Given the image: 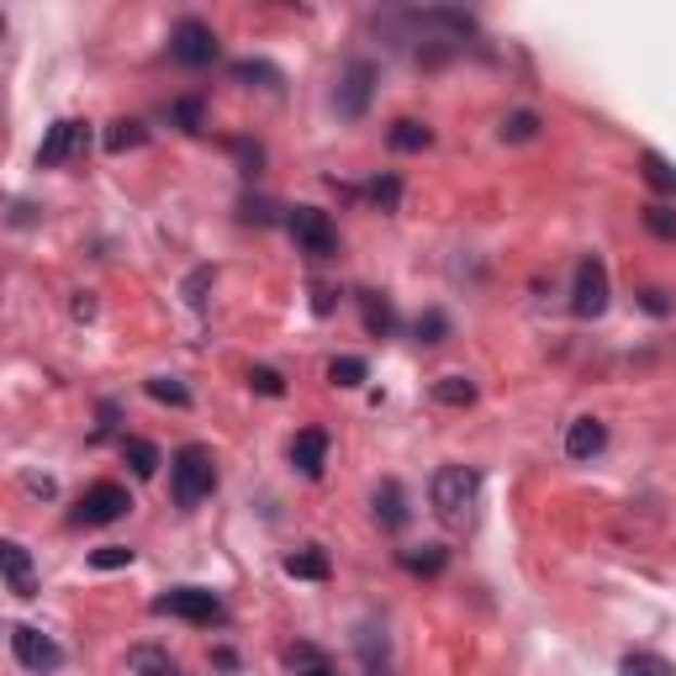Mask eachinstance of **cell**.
<instances>
[{
  "mask_svg": "<svg viewBox=\"0 0 676 676\" xmlns=\"http://www.w3.org/2000/svg\"><path fill=\"white\" fill-rule=\"evenodd\" d=\"M169 492H175L180 508H201V502L217 492V460H212L206 444L175 449V460H169Z\"/></svg>",
  "mask_w": 676,
  "mask_h": 676,
  "instance_id": "1",
  "label": "cell"
},
{
  "mask_svg": "<svg viewBox=\"0 0 676 676\" xmlns=\"http://www.w3.org/2000/svg\"><path fill=\"white\" fill-rule=\"evenodd\" d=\"M476 492H481V476L471 465H438L434 481H429V502H434V513L449 523V528H460L471 508H476Z\"/></svg>",
  "mask_w": 676,
  "mask_h": 676,
  "instance_id": "2",
  "label": "cell"
},
{
  "mask_svg": "<svg viewBox=\"0 0 676 676\" xmlns=\"http://www.w3.org/2000/svg\"><path fill=\"white\" fill-rule=\"evenodd\" d=\"M154 613H169V618H186L196 629H217L228 618V608L217 602V592L206 587H169L164 597H154Z\"/></svg>",
  "mask_w": 676,
  "mask_h": 676,
  "instance_id": "3",
  "label": "cell"
},
{
  "mask_svg": "<svg viewBox=\"0 0 676 676\" xmlns=\"http://www.w3.org/2000/svg\"><path fill=\"white\" fill-rule=\"evenodd\" d=\"M285 228H291V239L307 259H333L339 254V228H333V217L322 206H291Z\"/></svg>",
  "mask_w": 676,
  "mask_h": 676,
  "instance_id": "4",
  "label": "cell"
},
{
  "mask_svg": "<svg viewBox=\"0 0 676 676\" xmlns=\"http://www.w3.org/2000/svg\"><path fill=\"white\" fill-rule=\"evenodd\" d=\"M85 154H90V122L59 117L48 127V138L38 143V169H59V164H75Z\"/></svg>",
  "mask_w": 676,
  "mask_h": 676,
  "instance_id": "5",
  "label": "cell"
},
{
  "mask_svg": "<svg viewBox=\"0 0 676 676\" xmlns=\"http://www.w3.org/2000/svg\"><path fill=\"white\" fill-rule=\"evenodd\" d=\"M608 296H613V285H608V265L587 254V259H576V280H571V313L576 318H602L608 313Z\"/></svg>",
  "mask_w": 676,
  "mask_h": 676,
  "instance_id": "6",
  "label": "cell"
},
{
  "mask_svg": "<svg viewBox=\"0 0 676 676\" xmlns=\"http://www.w3.org/2000/svg\"><path fill=\"white\" fill-rule=\"evenodd\" d=\"M169 59L186 64V69H206L217 59V33L201 22V16H180L169 27Z\"/></svg>",
  "mask_w": 676,
  "mask_h": 676,
  "instance_id": "7",
  "label": "cell"
},
{
  "mask_svg": "<svg viewBox=\"0 0 676 676\" xmlns=\"http://www.w3.org/2000/svg\"><path fill=\"white\" fill-rule=\"evenodd\" d=\"M11 655H16V666H27L33 676H48L64 666V645L53 635H42L33 624H11Z\"/></svg>",
  "mask_w": 676,
  "mask_h": 676,
  "instance_id": "8",
  "label": "cell"
},
{
  "mask_svg": "<svg viewBox=\"0 0 676 676\" xmlns=\"http://www.w3.org/2000/svg\"><path fill=\"white\" fill-rule=\"evenodd\" d=\"M370 95H375V64L370 59H355L344 75H339V90H333V112L339 122H359L370 112Z\"/></svg>",
  "mask_w": 676,
  "mask_h": 676,
  "instance_id": "9",
  "label": "cell"
},
{
  "mask_svg": "<svg viewBox=\"0 0 676 676\" xmlns=\"http://www.w3.org/2000/svg\"><path fill=\"white\" fill-rule=\"evenodd\" d=\"M127 508H132L127 486H117V481H95V486H85L80 508H75V523H90V528H101V523H117Z\"/></svg>",
  "mask_w": 676,
  "mask_h": 676,
  "instance_id": "10",
  "label": "cell"
},
{
  "mask_svg": "<svg viewBox=\"0 0 676 676\" xmlns=\"http://www.w3.org/2000/svg\"><path fill=\"white\" fill-rule=\"evenodd\" d=\"M0 571H5V592H11V597H22V602H33V597H38V571H33L27 545L5 539V545H0Z\"/></svg>",
  "mask_w": 676,
  "mask_h": 676,
  "instance_id": "11",
  "label": "cell"
},
{
  "mask_svg": "<svg viewBox=\"0 0 676 676\" xmlns=\"http://www.w3.org/2000/svg\"><path fill=\"white\" fill-rule=\"evenodd\" d=\"M355 650H359V661H365V672H370V676H397L392 639H386L381 624H359V629H355Z\"/></svg>",
  "mask_w": 676,
  "mask_h": 676,
  "instance_id": "12",
  "label": "cell"
},
{
  "mask_svg": "<svg viewBox=\"0 0 676 676\" xmlns=\"http://www.w3.org/2000/svg\"><path fill=\"white\" fill-rule=\"evenodd\" d=\"M291 465L307 481H318L322 465H328V434L322 429H302V434L291 438Z\"/></svg>",
  "mask_w": 676,
  "mask_h": 676,
  "instance_id": "13",
  "label": "cell"
},
{
  "mask_svg": "<svg viewBox=\"0 0 676 676\" xmlns=\"http://www.w3.org/2000/svg\"><path fill=\"white\" fill-rule=\"evenodd\" d=\"M608 449V429H602V418H576L571 429H565V455L571 460H592Z\"/></svg>",
  "mask_w": 676,
  "mask_h": 676,
  "instance_id": "14",
  "label": "cell"
},
{
  "mask_svg": "<svg viewBox=\"0 0 676 676\" xmlns=\"http://www.w3.org/2000/svg\"><path fill=\"white\" fill-rule=\"evenodd\" d=\"M397 565L407 576H438L449 565V550L444 545H412V550H397Z\"/></svg>",
  "mask_w": 676,
  "mask_h": 676,
  "instance_id": "15",
  "label": "cell"
},
{
  "mask_svg": "<svg viewBox=\"0 0 676 676\" xmlns=\"http://www.w3.org/2000/svg\"><path fill=\"white\" fill-rule=\"evenodd\" d=\"M386 143H392L397 154H423V149L434 143V127H429V122H418V117H401V122H392Z\"/></svg>",
  "mask_w": 676,
  "mask_h": 676,
  "instance_id": "16",
  "label": "cell"
},
{
  "mask_svg": "<svg viewBox=\"0 0 676 676\" xmlns=\"http://www.w3.org/2000/svg\"><path fill=\"white\" fill-rule=\"evenodd\" d=\"M127 672L132 676H175V655L160 645H132L127 650Z\"/></svg>",
  "mask_w": 676,
  "mask_h": 676,
  "instance_id": "17",
  "label": "cell"
},
{
  "mask_svg": "<svg viewBox=\"0 0 676 676\" xmlns=\"http://www.w3.org/2000/svg\"><path fill=\"white\" fill-rule=\"evenodd\" d=\"M639 175H645V186H650L655 196H676V164L661 160L655 149H645V154H639Z\"/></svg>",
  "mask_w": 676,
  "mask_h": 676,
  "instance_id": "18",
  "label": "cell"
},
{
  "mask_svg": "<svg viewBox=\"0 0 676 676\" xmlns=\"http://www.w3.org/2000/svg\"><path fill=\"white\" fill-rule=\"evenodd\" d=\"M370 502H375V523H381V528H401V523H407V502H401L397 481H381Z\"/></svg>",
  "mask_w": 676,
  "mask_h": 676,
  "instance_id": "19",
  "label": "cell"
},
{
  "mask_svg": "<svg viewBox=\"0 0 676 676\" xmlns=\"http://www.w3.org/2000/svg\"><path fill=\"white\" fill-rule=\"evenodd\" d=\"M228 75H233V85H259V90H280L285 85V75L276 64H265V59H239Z\"/></svg>",
  "mask_w": 676,
  "mask_h": 676,
  "instance_id": "20",
  "label": "cell"
},
{
  "mask_svg": "<svg viewBox=\"0 0 676 676\" xmlns=\"http://www.w3.org/2000/svg\"><path fill=\"white\" fill-rule=\"evenodd\" d=\"M122 460L132 465V476H154L164 460H160V444H149V438H122Z\"/></svg>",
  "mask_w": 676,
  "mask_h": 676,
  "instance_id": "21",
  "label": "cell"
},
{
  "mask_svg": "<svg viewBox=\"0 0 676 676\" xmlns=\"http://www.w3.org/2000/svg\"><path fill=\"white\" fill-rule=\"evenodd\" d=\"M328 556H322L318 545L313 550H296V556H285V576H296V582H328Z\"/></svg>",
  "mask_w": 676,
  "mask_h": 676,
  "instance_id": "22",
  "label": "cell"
},
{
  "mask_svg": "<svg viewBox=\"0 0 676 676\" xmlns=\"http://www.w3.org/2000/svg\"><path fill=\"white\" fill-rule=\"evenodd\" d=\"M434 401L438 407H471V401H476V381H471V375H438Z\"/></svg>",
  "mask_w": 676,
  "mask_h": 676,
  "instance_id": "23",
  "label": "cell"
},
{
  "mask_svg": "<svg viewBox=\"0 0 676 676\" xmlns=\"http://www.w3.org/2000/svg\"><path fill=\"white\" fill-rule=\"evenodd\" d=\"M618 676H676V666L666 655H655V650H629L618 661Z\"/></svg>",
  "mask_w": 676,
  "mask_h": 676,
  "instance_id": "24",
  "label": "cell"
},
{
  "mask_svg": "<svg viewBox=\"0 0 676 676\" xmlns=\"http://www.w3.org/2000/svg\"><path fill=\"white\" fill-rule=\"evenodd\" d=\"M359 307H365V328H370L375 339H386V333L397 328V313H392V302H386V296L365 291V296H359Z\"/></svg>",
  "mask_w": 676,
  "mask_h": 676,
  "instance_id": "25",
  "label": "cell"
},
{
  "mask_svg": "<svg viewBox=\"0 0 676 676\" xmlns=\"http://www.w3.org/2000/svg\"><path fill=\"white\" fill-rule=\"evenodd\" d=\"M639 217H645V233H650V239L676 243V212L666 206V201H650V206H645Z\"/></svg>",
  "mask_w": 676,
  "mask_h": 676,
  "instance_id": "26",
  "label": "cell"
},
{
  "mask_svg": "<svg viewBox=\"0 0 676 676\" xmlns=\"http://www.w3.org/2000/svg\"><path fill=\"white\" fill-rule=\"evenodd\" d=\"M143 143H149V127H143V122H112V132H106V149H112V154H127V149H143Z\"/></svg>",
  "mask_w": 676,
  "mask_h": 676,
  "instance_id": "27",
  "label": "cell"
},
{
  "mask_svg": "<svg viewBox=\"0 0 676 676\" xmlns=\"http://www.w3.org/2000/svg\"><path fill=\"white\" fill-rule=\"evenodd\" d=\"M497 132H502V143H528V138H539V112H528V106H523V112H508Z\"/></svg>",
  "mask_w": 676,
  "mask_h": 676,
  "instance_id": "28",
  "label": "cell"
},
{
  "mask_svg": "<svg viewBox=\"0 0 676 676\" xmlns=\"http://www.w3.org/2000/svg\"><path fill=\"white\" fill-rule=\"evenodd\" d=\"M365 375H370V365L359 355H339L328 365V381H333V386H365Z\"/></svg>",
  "mask_w": 676,
  "mask_h": 676,
  "instance_id": "29",
  "label": "cell"
},
{
  "mask_svg": "<svg viewBox=\"0 0 676 676\" xmlns=\"http://www.w3.org/2000/svg\"><path fill=\"white\" fill-rule=\"evenodd\" d=\"M154 401H164V407H191V392L175 381V375H149V386H143Z\"/></svg>",
  "mask_w": 676,
  "mask_h": 676,
  "instance_id": "30",
  "label": "cell"
},
{
  "mask_svg": "<svg viewBox=\"0 0 676 676\" xmlns=\"http://www.w3.org/2000/svg\"><path fill=\"white\" fill-rule=\"evenodd\" d=\"M285 666L296 676H307V672H318V666H328V655H322L318 645H302V639H296V645L285 650Z\"/></svg>",
  "mask_w": 676,
  "mask_h": 676,
  "instance_id": "31",
  "label": "cell"
},
{
  "mask_svg": "<svg viewBox=\"0 0 676 676\" xmlns=\"http://www.w3.org/2000/svg\"><path fill=\"white\" fill-rule=\"evenodd\" d=\"M365 196L375 201L381 212H397V201H401V180L397 175H381V180H370V191Z\"/></svg>",
  "mask_w": 676,
  "mask_h": 676,
  "instance_id": "32",
  "label": "cell"
},
{
  "mask_svg": "<svg viewBox=\"0 0 676 676\" xmlns=\"http://www.w3.org/2000/svg\"><path fill=\"white\" fill-rule=\"evenodd\" d=\"M248 386H254L259 397H285V381H280V370H270V365H254V370H248Z\"/></svg>",
  "mask_w": 676,
  "mask_h": 676,
  "instance_id": "33",
  "label": "cell"
},
{
  "mask_svg": "<svg viewBox=\"0 0 676 676\" xmlns=\"http://www.w3.org/2000/svg\"><path fill=\"white\" fill-rule=\"evenodd\" d=\"M90 565L95 571H122V565H132V550L127 545H101V550H90Z\"/></svg>",
  "mask_w": 676,
  "mask_h": 676,
  "instance_id": "34",
  "label": "cell"
},
{
  "mask_svg": "<svg viewBox=\"0 0 676 676\" xmlns=\"http://www.w3.org/2000/svg\"><path fill=\"white\" fill-rule=\"evenodd\" d=\"M169 117L180 122L186 132H201V122H206V112H201V101H196V95H186V101H175V106H169Z\"/></svg>",
  "mask_w": 676,
  "mask_h": 676,
  "instance_id": "35",
  "label": "cell"
},
{
  "mask_svg": "<svg viewBox=\"0 0 676 676\" xmlns=\"http://www.w3.org/2000/svg\"><path fill=\"white\" fill-rule=\"evenodd\" d=\"M233 154H239L243 175H259V164H265V149H259V143H248V138H233Z\"/></svg>",
  "mask_w": 676,
  "mask_h": 676,
  "instance_id": "36",
  "label": "cell"
},
{
  "mask_svg": "<svg viewBox=\"0 0 676 676\" xmlns=\"http://www.w3.org/2000/svg\"><path fill=\"white\" fill-rule=\"evenodd\" d=\"M444 333H449L444 313H423V318H418V339H423V344H444Z\"/></svg>",
  "mask_w": 676,
  "mask_h": 676,
  "instance_id": "37",
  "label": "cell"
},
{
  "mask_svg": "<svg viewBox=\"0 0 676 676\" xmlns=\"http://www.w3.org/2000/svg\"><path fill=\"white\" fill-rule=\"evenodd\" d=\"M639 307H645L650 318H666V313H672V302H666V291H655V285H650V291H639Z\"/></svg>",
  "mask_w": 676,
  "mask_h": 676,
  "instance_id": "38",
  "label": "cell"
},
{
  "mask_svg": "<svg viewBox=\"0 0 676 676\" xmlns=\"http://www.w3.org/2000/svg\"><path fill=\"white\" fill-rule=\"evenodd\" d=\"M22 486H27L33 497H53V492H59V486H53V476H38V471H27V476H22Z\"/></svg>",
  "mask_w": 676,
  "mask_h": 676,
  "instance_id": "39",
  "label": "cell"
},
{
  "mask_svg": "<svg viewBox=\"0 0 676 676\" xmlns=\"http://www.w3.org/2000/svg\"><path fill=\"white\" fill-rule=\"evenodd\" d=\"M206 280H212V270H196V276L186 280V296H191V307H206V296H201V291H206Z\"/></svg>",
  "mask_w": 676,
  "mask_h": 676,
  "instance_id": "40",
  "label": "cell"
},
{
  "mask_svg": "<svg viewBox=\"0 0 676 676\" xmlns=\"http://www.w3.org/2000/svg\"><path fill=\"white\" fill-rule=\"evenodd\" d=\"M313 296H318V302H313V307H318L322 318H328V313H333V291H328V285H318V291H313Z\"/></svg>",
  "mask_w": 676,
  "mask_h": 676,
  "instance_id": "41",
  "label": "cell"
},
{
  "mask_svg": "<svg viewBox=\"0 0 676 676\" xmlns=\"http://www.w3.org/2000/svg\"><path fill=\"white\" fill-rule=\"evenodd\" d=\"M95 313V302H90V291H80V302H75V318H90Z\"/></svg>",
  "mask_w": 676,
  "mask_h": 676,
  "instance_id": "42",
  "label": "cell"
},
{
  "mask_svg": "<svg viewBox=\"0 0 676 676\" xmlns=\"http://www.w3.org/2000/svg\"><path fill=\"white\" fill-rule=\"evenodd\" d=\"M307 676H339V672H333V666H318V672H307Z\"/></svg>",
  "mask_w": 676,
  "mask_h": 676,
  "instance_id": "43",
  "label": "cell"
}]
</instances>
